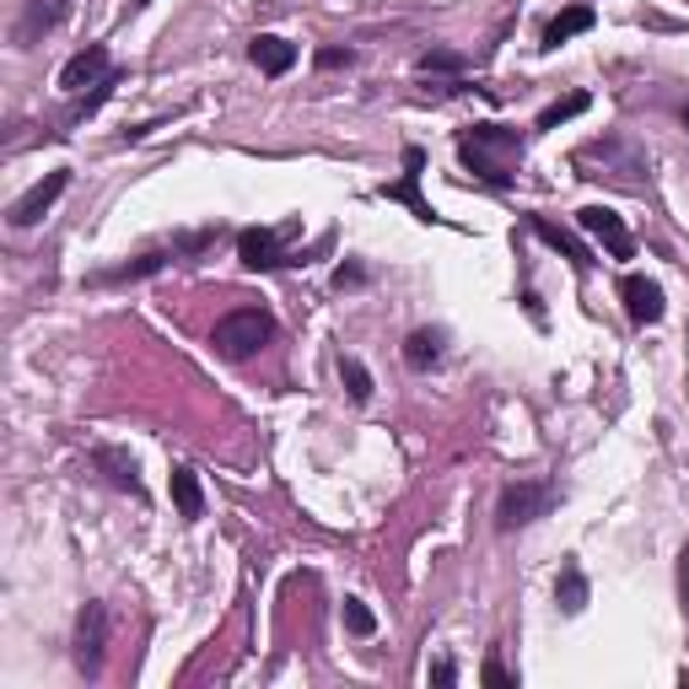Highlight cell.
Here are the masks:
<instances>
[{
	"instance_id": "1",
	"label": "cell",
	"mask_w": 689,
	"mask_h": 689,
	"mask_svg": "<svg viewBox=\"0 0 689 689\" xmlns=\"http://www.w3.org/2000/svg\"><path fill=\"white\" fill-rule=\"evenodd\" d=\"M576 173L582 179H598V184H615V188H630V194H641L646 179H652V168H646V151L625 140V135H598V140H587V146H576Z\"/></svg>"
},
{
	"instance_id": "2",
	"label": "cell",
	"mask_w": 689,
	"mask_h": 689,
	"mask_svg": "<svg viewBox=\"0 0 689 689\" xmlns=\"http://www.w3.org/2000/svg\"><path fill=\"white\" fill-rule=\"evenodd\" d=\"M458 157L469 173H480L485 184H512L517 162H523V135L506 125H474L458 135Z\"/></svg>"
},
{
	"instance_id": "3",
	"label": "cell",
	"mask_w": 689,
	"mask_h": 689,
	"mask_svg": "<svg viewBox=\"0 0 689 689\" xmlns=\"http://www.w3.org/2000/svg\"><path fill=\"white\" fill-rule=\"evenodd\" d=\"M269 334H275V318L264 313V308H238V313H227L210 329V345H216L227 361H243V356L269 345Z\"/></svg>"
},
{
	"instance_id": "4",
	"label": "cell",
	"mask_w": 689,
	"mask_h": 689,
	"mask_svg": "<svg viewBox=\"0 0 689 689\" xmlns=\"http://www.w3.org/2000/svg\"><path fill=\"white\" fill-rule=\"evenodd\" d=\"M550 506H555V485H550V480H517V485H506V491H502L496 528H502V533L528 528V523H539Z\"/></svg>"
},
{
	"instance_id": "5",
	"label": "cell",
	"mask_w": 689,
	"mask_h": 689,
	"mask_svg": "<svg viewBox=\"0 0 689 689\" xmlns=\"http://www.w3.org/2000/svg\"><path fill=\"white\" fill-rule=\"evenodd\" d=\"M103 657H108V609L103 604H87L76 615V668L87 679L103 674Z\"/></svg>"
},
{
	"instance_id": "6",
	"label": "cell",
	"mask_w": 689,
	"mask_h": 689,
	"mask_svg": "<svg viewBox=\"0 0 689 689\" xmlns=\"http://www.w3.org/2000/svg\"><path fill=\"white\" fill-rule=\"evenodd\" d=\"M216 232H194V238H179L173 249H151V253H140V259H129V264H119V269H103L97 275V286H119V280H146V275H157V269H168L179 253H199L205 243H210Z\"/></svg>"
},
{
	"instance_id": "7",
	"label": "cell",
	"mask_w": 689,
	"mask_h": 689,
	"mask_svg": "<svg viewBox=\"0 0 689 689\" xmlns=\"http://www.w3.org/2000/svg\"><path fill=\"white\" fill-rule=\"evenodd\" d=\"M65 188H70V173L60 168V173H49L44 184L27 188V194H22V199H16V205L5 210V221H11V227H33V221H44V216H49V205L60 199Z\"/></svg>"
},
{
	"instance_id": "8",
	"label": "cell",
	"mask_w": 689,
	"mask_h": 689,
	"mask_svg": "<svg viewBox=\"0 0 689 689\" xmlns=\"http://www.w3.org/2000/svg\"><path fill=\"white\" fill-rule=\"evenodd\" d=\"M576 221H582V232H593L615 259H630V253H635V238H630L625 221H620L609 205H587V210H576Z\"/></svg>"
},
{
	"instance_id": "9",
	"label": "cell",
	"mask_w": 689,
	"mask_h": 689,
	"mask_svg": "<svg viewBox=\"0 0 689 689\" xmlns=\"http://www.w3.org/2000/svg\"><path fill=\"white\" fill-rule=\"evenodd\" d=\"M103 81H114V65H108V49L103 44H87L76 60H65L60 70V87L65 92H87V87H103Z\"/></svg>"
},
{
	"instance_id": "10",
	"label": "cell",
	"mask_w": 689,
	"mask_h": 689,
	"mask_svg": "<svg viewBox=\"0 0 689 689\" xmlns=\"http://www.w3.org/2000/svg\"><path fill=\"white\" fill-rule=\"evenodd\" d=\"M404 168H410V173H404L399 184H382L377 194H382V199H404L421 221H437V210H432V205L421 199V188H415V184H421V168H426V151H421V146H410V151H404Z\"/></svg>"
},
{
	"instance_id": "11",
	"label": "cell",
	"mask_w": 689,
	"mask_h": 689,
	"mask_svg": "<svg viewBox=\"0 0 689 689\" xmlns=\"http://www.w3.org/2000/svg\"><path fill=\"white\" fill-rule=\"evenodd\" d=\"M620 297H625V313L635 318V323H657L663 318V286L657 280H646V275H625L620 280Z\"/></svg>"
},
{
	"instance_id": "12",
	"label": "cell",
	"mask_w": 689,
	"mask_h": 689,
	"mask_svg": "<svg viewBox=\"0 0 689 689\" xmlns=\"http://www.w3.org/2000/svg\"><path fill=\"white\" fill-rule=\"evenodd\" d=\"M65 11H70V0H27V11H22V22H16V44L27 49V44H38L44 33H55L65 22Z\"/></svg>"
},
{
	"instance_id": "13",
	"label": "cell",
	"mask_w": 689,
	"mask_h": 689,
	"mask_svg": "<svg viewBox=\"0 0 689 689\" xmlns=\"http://www.w3.org/2000/svg\"><path fill=\"white\" fill-rule=\"evenodd\" d=\"M238 259L249 264V269H275V264H291L286 253H280V232H264V227H253L238 238Z\"/></svg>"
},
{
	"instance_id": "14",
	"label": "cell",
	"mask_w": 689,
	"mask_h": 689,
	"mask_svg": "<svg viewBox=\"0 0 689 689\" xmlns=\"http://www.w3.org/2000/svg\"><path fill=\"white\" fill-rule=\"evenodd\" d=\"M249 55L264 76H286V70L297 65V44H286L280 33H259V38L249 44Z\"/></svg>"
},
{
	"instance_id": "15",
	"label": "cell",
	"mask_w": 689,
	"mask_h": 689,
	"mask_svg": "<svg viewBox=\"0 0 689 689\" xmlns=\"http://www.w3.org/2000/svg\"><path fill=\"white\" fill-rule=\"evenodd\" d=\"M168 491H173V506H179V517H184V523H199V517H205V491H199V474H194L188 463L173 469Z\"/></svg>"
},
{
	"instance_id": "16",
	"label": "cell",
	"mask_w": 689,
	"mask_h": 689,
	"mask_svg": "<svg viewBox=\"0 0 689 689\" xmlns=\"http://www.w3.org/2000/svg\"><path fill=\"white\" fill-rule=\"evenodd\" d=\"M92 463H97V469H103L119 491L140 496V469H135V458H129V452H119V447H97V452H92Z\"/></svg>"
},
{
	"instance_id": "17",
	"label": "cell",
	"mask_w": 689,
	"mask_h": 689,
	"mask_svg": "<svg viewBox=\"0 0 689 689\" xmlns=\"http://www.w3.org/2000/svg\"><path fill=\"white\" fill-rule=\"evenodd\" d=\"M598 16H593V5H565L561 16L544 27V49H561L565 38H576V33H587Z\"/></svg>"
},
{
	"instance_id": "18",
	"label": "cell",
	"mask_w": 689,
	"mask_h": 689,
	"mask_svg": "<svg viewBox=\"0 0 689 689\" xmlns=\"http://www.w3.org/2000/svg\"><path fill=\"white\" fill-rule=\"evenodd\" d=\"M404 361H410L415 372L437 367V361H441V334H437V329H415V334L404 340Z\"/></svg>"
},
{
	"instance_id": "19",
	"label": "cell",
	"mask_w": 689,
	"mask_h": 689,
	"mask_svg": "<svg viewBox=\"0 0 689 689\" xmlns=\"http://www.w3.org/2000/svg\"><path fill=\"white\" fill-rule=\"evenodd\" d=\"M533 232H539V238H544V243H550V249H561L565 259H571V264H576V269H587V264H593V259H587V249H582V243H576V238H571V232H561V227H555V221H544V216H533Z\"/></svg>"
},
{
	"instance_id": "20",
	"label": "cell",
	"mask_w": 689,
	"mask_h": 689,
	"mask_svg": "<svg viewBox=\"0 0 689 689\" xmlns=\"http://www.w3.org/2000/svg\"><path fill=\"white\" fill-rule=\"evenodd\" d=\"M555 598H561L565 615H582V609H587V576H582L576 565H565V571H561V587H555Z\"/></svg>"
},
{
	"instance_id": "21",
	"label": "cell",
	"mask_w": 689,
	"mask_h": 689,
	"mask_svg": "<svg viewBox=\"0 0 689 689\" xmlns=\"http://www.w3.org/2000/svg\"><path fill=\"white\" fill-rule=\"evenodd\" d=\"M587 103H593L587 92H571V97H561V103H550V108L539 114V129H561L565 119H576V114H582Z\"/></svg>"
},
{
	"instance_id": "22",
	"label": "cell",
	"mask_w": 689,
	"mask_h": 689,
	"mask_svg": "<svg viewBox=\"0 0 689 689\" xmlns=\"http://www.w3.org/2000/svg\"><path fill=\"white\" fill-rule=\"evenodd\" d=\"M340 377H345V388H351V399H356V404H367V399H372V372H367L361 361H351V356H345V361H340Z\"/></svg>"
},
{
	"instance_id": "23",
	"label": "cell",
	"mask_w": 689,
	"mask_h": 689,
	"mask_svg": "<svg viewBox=\"0 0 689 689\" xmlns=\"http://www.w3.org/2000/svg\"><path fill=\"white\" fill-rule=\"evenodd\" d=\"M345 630H351V635H372L377 630V615L361 598H345Z\"/></svg>"
},
{
	"instance_id": "24",
	"label": "cell",
	"mask_w": 689,
	"mask_h": 689,
	"mask_svg": "<svg viewBox=\"0 0 689 689\" xmlns=\"http://www.w3.org/2000/svg\"><path fill=\"white\" fill-rule=\"evenodd\" d=\"M421 70H426V76H432V70H452V76H458V70H469V60L452 55V49H426V55H421Z\"/></svg>"
},
{
	"instance_id": "25",
	"label": "cell",
	"mask_w": 689,
	"mask_h": 689,
	"mask_svg": "<svg viewBox=\"0 0 689 689\" xmlns=\"http://www.w3.org/2000/svg\"><path fill=\"white\" fill-rule=\"evenodd\" d=\"M485 685H496V689H517V679H512V674H506L502 663L491 657V663H485Z\"/></svg>"
},
{
	"instance_id": "26",
	"label": "cell",
	"mask_w": 689,
	"mask_h": 689,
	"mask_svg": "<svg viewBox=\"0 0 689 689\" xmlns=\"http://www.w3.org/2000/svg\"><path fill=\"white\" fill-rule=\"evenodd\" d=\"M351 60H356L351 49H318V65H323V70H340V65H351Z\"/></svg>"
},
{
	"instance_id": "27",
	"label": "cell",
	"mask_w": 689,
	"mask_h": 689,
	"mask_svg": "<svg viewBox=\"0 0 689 689\" xmlns=\"http://www.w3.org/2000/svg\"><path fill=\"white\" fill-rule=\"evenodd\" d=\"M361 280H367V269H361V264H345V269L334 275V286H340V291H345V286H361Z\"/></svg>"
},
{
	"instance_id": "28",
	"label": "cell",
	"mask_w": 689,
	"mask_h": 689,
	"mask_svg": "<svg viewBox=\"0 0 689 689\" xmlns=\"http://www.w3.org/2000/svg\"><path fill=\"white\" fill-rule=\"evenodd\" d=\"M452 679H458L452 657H437V663H432V685H452Z\"/></svg>"
},
{
	"instance_id": "29",
	"label": "cell",
	"mask_w": 689,
	"mask_h": 689,
	"mask_svg": "<svg viewBox=\"0 0 689 689\" xmlns=\"http://www.w3.org/2000/svg\"><path fill=\"white\" fill-rule=\"evenodd\" d=\"M679 598H685V620H689V550L679 555Z\"/></svg>"
},
{
	"instance_id": "30",
	"label": "cell",
	"mask_w": 689,
	"mask_h": 689,
	"mask_svg": "<svg viewBox=\"0 0 689 689\" xmlns=\"http://www.w3.org/2000/svg\"><path fill=\"white\" fill-rule=\"evenodd\" d=\"M685 129H689V108H685Z\"/></svg>"
},
{
	"instance_id": "31",
	"label": "cell",
	"mask_w": 689,
	"mask_h": 689,
	"mask_svg": "<svg viewBox=\"0 0 689 689\" xmlns=\"http://www.w3.org/2000/svg\"><path fill=\"white\" fill-rule=\"evenodd\" d=\"M135 5H146V0H135Z\"/></svg>"
}]
</instances>
